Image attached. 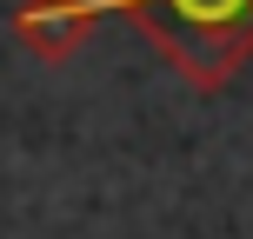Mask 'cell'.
<instances>
[{
	"label": "cell",
	"instance_id": "1",
	"mask_svg": "<svg viewBox=\"0 0 253 239\" xmlns=\"http://www.w3.org/2000/svg\"><path fill=\"white\" fill-rule=\"evenodd\" d=\"M100 13L140 20L153 53L200 93H220L253 60V0H100Z\"/></svg>",
	"mask_w": 253,
	"mask_h": 239
},
{
	"label": "cell",
	"instance_id": "2",
	"mask_svg": "<svg viewBox=\"0 0 253 239\" xmlns=\"http://www.w3.org/2000/svg\"><path fill=\"white\" fill-rule=\"evenodd\" d=\"M100 20H107L100 0H20V7H13V40H20L34 60L60 67V60H74L93 40Z\"/></svg>",
	"mask_w": 253,
	"mask_h": 239
}]
</instances>
